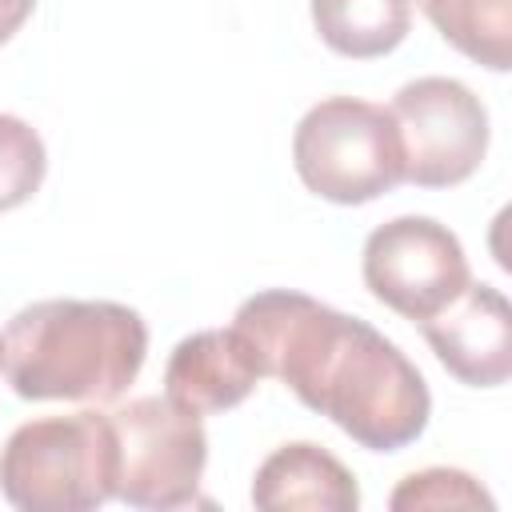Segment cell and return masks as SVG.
<instances>
[{"label": "cell", "mask_w": 512, "mask_h": 512, "mask_svg": "<svg viewBox=\"0 0 512 512\" xmlns=\"http://www.w3.org/2000/svg\"><path fill=\"white\" fill-rule=\"evenodd\" d=\"M368 292L404 320H428L452 304L472 272L456 232L432 216H396L368 232L360 260Z\"/></svg>", "instance_id": "obj_7"}, {"label": "cell", "mask_w": 512, "mask_h": 512, "mask_svg": "<svg viewBox=\"0 0 512 512\" xmlns=\"http://www.w3.org/2000/svg\"><path fill=\"white\" fill-rule=\"evenodd\" d=\"M44 172L48 152L40 132L20 116L0 112V212H12L32 200V192L44 184Z\"/></svg>", "instance_id": "obj_13"}, {"label": "cell", "mask_w": 512, "mask_h": 512, "mask_svg": "<svg viewBox=\"0 0 512 512\" xmlns=\"http://www.w3.org/2000/svg\"><path fill=\"white\" fill-rule=\"evenodd\" d=\"M0 492L20 512H92L116 496L108 412L36 416L0 448Z\"/></svg>", "instance_id": "obj_3"}, {"label": "cell", "mask_w": 512, "mask_h": 512, "mask_svg": "<svg viewBox=\"0 0 512 512\" xmlns=\"http://www.w3.org/2000/svg\"><path fill=\"white\" fill-rule=\"evenodd\" d=\"M144 356L148 324L116 300H36L0 332L4 376L20 400L112 404L140 376Z\"/></svg>", "instance_id": "obj_2"}, {"label": "cell", "mask_w": 512, "mask_h": 512, "mask_svg": "<svg viewBox=\"0 0 512 512\" xmlns=\"http://www.w3.org/2000/svg\"><path fill=\"white\" fill-rule=\"evenodd\" d=\"M232 328L256 352L260 376L284 380L360 448L400 452L428 428L432 396L420 368L368 320L292 288H264L236 308Z\"/></svg>", "instance_id": "obj_1"}, {"label": "cell", "mask_w": 512, "mask_h": 512, "mask_svg": "<svg viewBox=\"0 0 512 512\" xmlns=\"http://www.w3.org/2000/svg\"><path fill=\"white\" fill-rule=\"evenodd\" d=\"M252 504L260 512H356V476L320 444L292 440L280 444L252 480Z\"/></svg>", "instance_id": "obj_10"}, {"label": "cell", "mask_w": 512, "mask_h": 512, "mask_svg": "<svg viewBox=\"0 0 512 512\" xmlns=\"http://www.w3.org/2000/svg\"><path fill=\"white\" fill-rule=\"evenodd\" d=\"M400 148L404 180L416 188L464 184L488 152V108L452 76L408 80L388 104Z\"/></svg>", "instance_id": "obj_6"}, {"label": "cell", "mask_w": 512, "mask_h": 512, "mask_svg": "<svg viewBox=\"0 0 512 512\" xmlns=\"http://www.w3.org/2000/svg\"><path fill=\"white\" fill-rule=\"evenodd\" d=\"M420 332L436 360L468 388H500L512 376V308L500 288L472 284L420 320Z\"/></svg>", "instance_id": "obj_8"}, {"label": "cell", "mask_w": 512, "mask_h": 512, "mask_svg": "<svg viewBox=\"0 0 512 512\" xmlns=\"http://www.w3.org/2000/svg\"><path fill=\"white\" fill-rule=\"evenodd\" d=\"M116 436V500L128 508H184L196 504L208 436L196 412L168 396H136L108 412Z\"/></svg>", "instance_id": "obj_5"}, {"label": "cell", "mask_w": 512, "mask_h": 512, "mask_svg": "<svg viewBox=\"0 0 512 512\" xmlns=\"http://www.w3.org/2000/svg\"><path fill=\"white\" fill-rule=\"evenodd\" d=\"M432 28L468 60L508 72L512 68V0H416Z\"/></svg>", "instance_id": "obj_12"}, {"label": "cell", "mask_w": 512, "mask_h": 512, "mask_svg": "<svg viewBox=\"0 0 512 512\" xmlns=\"http://www.w3.org/2000/svg\"><path fill=\"white\" fill-rule=\"evenodd\" d=\"M0 372H4V360H0Z\"/></svg>", "instance_id": "obj_16"}, {"label": "cell", "mask_w": 512, "mask_h": 512, "mask_svg": "<svg viewBox=\"0 0 512 512\" xmlns=\"http://www.w3.org/2000/svg\"><path fill=\"white\" fill-rule=\"evenodd\" d=\"M320 40L348 60H376L404 44L412 0H312Z\"/></svg>", "instance_id": "obj_11"}, {"label": "cell", "mask_w": 512, "mask_h": 512, "mask_svg": "<svg viewBox=\"0 0 512 512\" xmlns=\"http://www.w3.org/2000/svg\"><path fill=\"white\" fill-rule=\"evenodd\" d=\"M396 512H416V508H496L488 488L460 472V468H420L396 484L388 496Z\"/></svg>", "instance_id": "obj_14"}, {"label": "cell", "mask_w": 512, "mask_h": 512, "mask_svg": "<svg viewBox=\"0 0 512 512\" xmlns=\"http://www.w3.org/2000/svg\"><path fill=\"white\" fill-rule=\"evenodd\" d=\"M36 0H0V48L24 28V20L32 16Z\"/></svg>", "instance_id": "obj_15"}, {"label": "cell", "mask_w": 512, "mask_h": 512, "mask_svg": "<svg viewBox=\"0 0 512 512\" xmlns=\"http://www.w3.org/2000/svg\"><path fill=\"white\" fill-rule=\"evenodd\" d=\"M260 380L256 352L236 328H200L172 348L164 396L196 416H216L248 400Z\"/></svg>", "instance_id": "obj_9"}, {"label": "cell", "mask_w": 512, "mask_h": 512, "mask_svg": "<svg viewBox=\"0 0 512 512\" xmlns=\"http://www.w3.org/2000/svg\"><path fill=\"white\" fill-rule=\"evenodd\" d=\"M292 164L304 188L332 204H368L404 180L392 112L356 96H328L300 116Z\"/></svg>", "instance_id": "obj_4"}]
</instances>
